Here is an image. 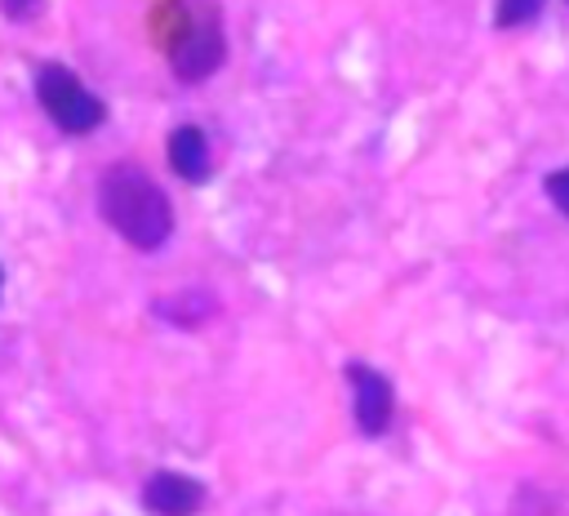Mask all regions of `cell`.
<instances>
[{
	"instance_id": "obj_1",
	"label": "cell",
	"mask_w": 569,
	"mask_h": 516,
	"mask_svg": "<svg viewBox=\"0 0 569 516\" xmlns=\"http://www.w3.org/2000/svg\"><path fill=\"white\" fill-rule=\"evenodd\" d=\"M98 214L133 249L151 254L173 236V205L160 182L138 165H111L98 178Z\"/></svg>"
},
{
	"instance_id": "obj_2",
	"label": "cell",
	"mask_w": 569,
	"mask_h": 516,
	"mask_svg": "<svg viewBox=\"0 0 569 516\" xmlns=\"http://www.w3.org/2000/svg\"><path fill=\"white\" fill-rule=\"evenodd\" d=\"M36 98L44 107V116L62 129V133H93L102 120H107V102L98 93L84 89V80L62 67V62H44L36 71Z\"/></svg>"
},
{
	"instance_id": "obj_3",
	"label": "cell",
	"mask_w": 569,
	"mask_h": 516,
	"mask_svg": "<svg viewBox=\"0 0 569 516\" xmlns=\"http://www.w3.org/2000/svg\"><path fill=\"white\" fill-rule=\"evenodd\" d=\"M169 53V67L178 80L187 85H200L204 76H213L227 58V36H222V18L218 9H200V13H187V22L178 27V36L164 44Z\"/></svg>"
},
{
	"instance_id": "obj_4",
	"label": "cell",
	"mask_w": 569,
	"mask_h": 516,
	"mask_svg": "<svg viewBox=\"0 0 569 516\" xmlns=\"http://www.w3.org/2000/svg\"><path fill=\"white\" fill-rule=\"evenodd\" d=\"M347 383H351V418L360 427V436L378 440L391 427V409H396V391L387 383V374H378L365 360L347 365Z\"/></svg>"
},
{
	"instance_id": "obj_5",
	"label": "cell",
	"mask_w": 569,
	"mask_h": 516,
	"mask_svg": "<svg viewBox=\"0 0 569 516\" xmlns=\"http://www.w3.org/2000/svg\"><path fill=\"white\" fill-rule=\"evenodd\" d=\"M142 503H147V512H156V516H196V512L204 507V485H200L196 476H187V472L160 467V472L142 485Z\"/></svg>"
},
{
	"instance_id": "obj_6",
	"label": "cell",
	"mask_w": 569,
	"mask_h": 516,
	"mask_svg": "<svg viewBox=\"0 0 569 516\" xmlns=\"http://www.w3.org/2000/svg\"><path fill=\"white\" fill-rule=\"evenodd\" d=\"M164 151H169V169H173L182 182H204L209 169H213V160H209V138H204V129H196V125H178V129L169 133Z\"/></svg>"
},
{
	"instance_id": "obj_7",
	"label": "cell",
	"mask_w": 569,
	"mask_h": 516,
	"mask_svg": "<svg viewBox=\"0 0 569 516\" xmlns=\"http://www.w3.org/2000/svg\"><path fill=\"white\" fill-rule=\"evenodd\" d=\"M156 311L169 316V320H178V325H196V320H204V316L213 311V302H209L200 289H191L182 302H156Z\"/></svg>"
},
{
	"instance_id": "obj_8",
	"label": "cell",
	"mask_w": 569,
	"mask_h": 516,
	"mask_svg": "<svg viewBox=\"0 0 569 516\" xmlns=\"http://www.w3.org/2000/svg\"><path fill=\"white\" fill-rule=\"evenodd\" d=\"M542 0H498L493 9V27H525L529 18H538Z\"/></svg>"
},
{
	"instance_id": "obj_9",
	"label": "cell",
	"mask_w": 569,
	"mask_h": 516,
	"mask_svg": "<svg viewBox=\"0 0 569 516\" xmlns=\"http://www.w3.org/2000/svg\"><path fill=\"white\" fill-rule=\"evenodd\" d=\"M542 187H547V196H551V205H556V209H560V214L569 218V165H565V169H551Z\"/></svg>"
},
{
	"instance_id": "obj_10",
	"label": "cell",
	"mask_w": 569,
	"mask_h": 516,
	"mask_svg": "<svg viewBox=\"0 0 569 516\" xmlns=\"http://www.w3.org/2000/svg\"><path fill=\"white\" fill-rule=\"evenodd\" d=\"M0 4H4V13H13V18H18V13H31V9H36V0H0Z\"/></svg>"
},
{
	"instance_id": "obj_11",
	"label": "cell",
	"mask_w": 569,
	"mask_h": 516,
	"mask_svg": "<svg viewBox=\"0 0 569 516\" xmlns=\"http://www.w3.org/2000/svg\"><path fill=\"white\" fill-rule=\"evenodd\" d=\"M0 289H4V271H0Z\"/></svg>"
}]
</instances>
